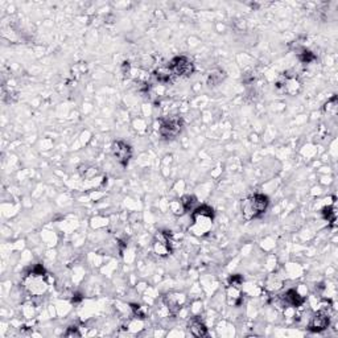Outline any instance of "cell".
<instances>
[{
	"instance_id": "7",
	"label": "cell",
	"mask_w": 338,
	"mask_h": 338,
	"mask_svg": "<svg viewBox=\"0 0 338 338\" xmlns=\"http://www.w3.org/2000/svg\"><path fill=\"white\" fill-rule=\"evenodd\" d=\"M172 245H173V242L170 239V234L168 231L157 233L155 242H153L155 254L159 256H168L169 254L172 253Z\"/></svg>"
},
{
	"instance_id": "12",
	"label": "cell",
	"mask_w": 338,
	"mask_h": 338,
	"mask_svg": "<svg viewBox=\"0 0 338 338\" xmlns=\"http://www.w3.org/2000/svg\"><path fill=\"white\" fill-rule=\"evenodd\" d=\"M226 296H227V302L233 306H239L242 304V300H243V295H242L239 286H230L229 284Z\"/></svg>"
},
{
	"instance_id": "15",
	"label": "cell",
	"mask_w": 338,
	"mask_h": 338,
	"mask_svg": "<svg viewBox=\"0 0 338 338\" xmlns=\"http://www.w3.org/2000/svg\"><path fill=\"white\" fill-rule=\"evenodd\" d=\"M223 78H225V76H223V72H221V70H215V72H211L209 74V80H208V84H209L210 86H215V84H219V82H221Z\"/></svg>"
},
{
	"instance_id": "10",
	"label": "cell",
	"mask_w": 338,
	"mask_h": 338,
	"mask_svg": "<svg viewBox=\"0 0 338 338\" xmlns=\"http://www.w3.org/2000/svg\"><path fill=\"white\" fill-rule=\"evenodd\" d=\"M330 325V317L328 312H324V310H320L317 313L314 314L312 320H310L309 325H308V329L313 333H320V332H324L325 329H328Z\"/></svg>"
},
{
	"instance_id": "8",
	"label": "cell",
	"mask_w": 338,
	"mask_h": 338,
	"mask_svg": "<svg viewBox=\"0 0 338 338\" xmlns=\"http://www.w3.org/2000/svg\"><path fill=\"white\" fill-rule=\"evenodd\" d=\"M275 86H276V89L282 90V91L287 94H292V95L300 90V82H298L297 77L290 76L288 73L280 74L278 77V80H276Z\"/></svg>"
},
{
	"instance_id": "1",
	"label": "cell",
	"mask_w": 338,
	"mask_h": 338,
	"mask_svg": "<svg viewBox=\"0 0 338 338\" xmlns=\"http://www.w3.org/2000/svg\"><path fill=\"white\" fill-rule=\"evenodd\" d=\"M268 205H270V198L266 194H253L242 201V214L247 221H251L266 213Z\"/></svg>"
},
{
	"instance_id": "17",
	"label": "cell",
	"mask_w": 338,
	"mask_h": 338,
	"mask_svg": "<svg viewBox=\"0 0 338 338\" xmlns=\"http://www.w3.org/2000/svg\"><path fill=\"white\" fill-rule=\"evenodd\" d=\"M300 61H301L302 64L309 65L316 62V61H317V57L314 56L312 52H309V50H305V52H302L301 54H300Z\"/></svg>"
},
{
	"instance_id": "11",
	"label": "cell",
	"mask_w": 338,
	"mask_h": 338,
	"mask_svg": "<svg viewBox=\"0 0 338 338\" xmlns=\"http://www.w3.org/2000/svg\"><path fill=\"white\" fill-rule=\"evenodd\" d=\"M188 329L194 337H206L208 336V328L200 317H192L188 322Z\"/></svg>"
},
{
	"instance_id": "6",
	"label": "cell",
	"mask_w": 338,
	"mask_h": 338,
	"mask_svg": "<svg viewBox=\"0 0 338 338\" xmlns=\"http://www.w3.org/2000/svg\"><path fill=\"white\" fill-rule=\"evenodd\" d=\"M111 151H113V156L115 157V160L122 165V167H127L132 157V148L131 145L125 143V141L118 140L114 141L113 147H111Z\"/></svg>"
},
{
	"instance_id": "9",
	"label": "cell",
	"mask_w": 338,
	"mask_h": 338,
	"mask_svg": "<svg viewBox=\"0 0 338 338\" xmlns=\"http://www.w3.org/2000/svg\"><path fill=\"white\" fill-rule=\"evenodd\" d=\"M305 301V298L298 294L296 290H288L286 294L280 295L278 297L279 305L283 308H298Z\"/></svg>"
},
{
	"instance_id": "20",
	"label": "cell",
	"mask_w": 338,
	"mask_h": 338,
	"mask_svg": "<svg viewBox=\"0 0 338 338\" xmlns=\"http://www.w3.org/2000/svg\"><path fill=\"white\" fill-rule=\"evenodd\" d=\"M242 283H243V279H242L241 275H234V276H231V278L229 279V284L230 286H242Z\"/></svg>"
},
{
	"instance_id": "13",
	"label": "cell",
	"mask_w": 338,
	"mask_h": 338,
	"mask_svg": "<svg viewBox=\"0 0 338 338\" xmlns=\"http://www.w3.org/2000/svg\"><path fill=\"white\" fill-rule=\"evenodd\" d=\"M182 300H184L182 295H167L164 297L165 305L168 306V309L172 313H177L178 310L181 309Z\"/></svg>"
},
{
	"instance_id": "18",
	"label": "cell",
	"mask_w": 338,
	"mask_h": 338,
	"mask_svg": "<svg viewBox=\"0 0 338 338\" xmlns=\"http://www.w3.org/2000/svg\"><path fill=\"white\" fill-rule=\"evenodd\" d=\"M322 214H324V218L328 219L329 222L336 221V209L334 206H326L322 209Z\"/></svg>"
},
{
	"instance_id": "5",
	"label": "cell",
	"mask_w": 338,
	"mask_h": 338,
	"mask_svg": "<svg viewBox=\"0 0 338 338\" xmlns=\"http://www.w3.org/2000/svg\"><path fill=\"white\" fill-rule=\"evenodd\" d=\"M167 66L169 68L170 73L173 74V77H189L196 70L193 62L185 56L174 57Z\"/></svg>"
},
{
	"instance_id": "16",
	"label": "cell",
	"mask_w": 338,
	"mask_h": 338,
	"mask_svg": "<svg viewBox=\"0 0 338 338\" xmlns=\"http://www.w3.org/2000/svg\"><path fill=\"white\" fill-rule=\"evenodd\" d=\"M180 204H181L184 211H189V210H192L194 204H196V198H194L193 196H184V197L181 198Z\"/></svg>"
},
{
	"instance_id": "19",
	"label": "cell",
	"mask_w": 338,
	"mask_h": 338,
	"mask_svg": "<svg viewBox=\"0 0 338 338\" xmlns=\"http://www.w3.org/2000/svg\"><path fill=\"white\" fill-rule=\"evenodd\" d=\"M65 337H81V333L78 332L77 326H70L66 332L64 333Z\"/></svg>"
},
{
	"instance_id": "14",
	"label": "cell",
	"mask_w": 338,
	"mask_h": 338,
	"mask_svg": "<svg viewBox=\"0 0 338 338\" xmlns=\"http://www.w3.org/2000/svg\"><path fill=\"white\" fill-rule=\"evenodd\" d=\"M153 76H155V78H156L160 84H167V82H169V81L172 80L173 74L170 73L168 66H165V68H161L159 69V70H156V72L153 73Z\"/></svg>"
},
{
	"instance_id": "4",
	"label": "cell",
	"mask_w": 338,
	"mask_h": 338,
	"mask_svg": "<svg viewBox=\"0 0 338 338\" xmlns=\"http://www.w3.org/2000/svg\"><path fill=\"white\" fill-rule=\"evenodd\" d=\"M184 128V121L178 115H172L160 119V126H159V132L165 139H174L181 133Z\"/></svg>"
},
{
	"instance_id": "2",
	"label": "cell",
	"mask_w": 338,
	"mask_h": 338,
	"mask_svg": "<svg viewBox=\"0 0 338 338\" xmlns=\"http://www.w3.org/2000/svg\"><path fill=\"white\" fill-rule=\"evenodd\" d=\"M24 287L25 290L28 291L31 295H33V296H41V295H44L46 288H48L46 272H45L44 267L40 266V264H37V266L25 276Z\"/></svg>"
},
{
	"instance_id": "3",
	"label": "cell",
	"mask_w": 338,
	"mask_h": 338,
	"mask_svg": "<svg viewBox=\"0 0 338 338\" xmlns=\"http://www.w3.org/2000/svg\"><path fill=\"white\" fill-rule=\"evenodd\" d=\"M214 218L213 209L208 205L198 206L197 209L193 210L192 213V221H193V226L192 230L196 235H204L209 231L211 227Z\"/></svg>"
},
{
	"instance_id": "21",
	"label": "cell",
	"mask_w": 338,
	"mask_h": 338,
	"mask_svg": "<svg viewBox=\"0 0 338 338\" xmlns=\"http://www.w3.org/2000/svg\"><path fill=\"white\" fill-rule=\"evenodd\" d=\"M131 308H132V312H133V314L136 316V317H139V318H144V312L141 310V306L140 305H136V304H132L131 305Z\"/></svg>"
}]
</instances>
